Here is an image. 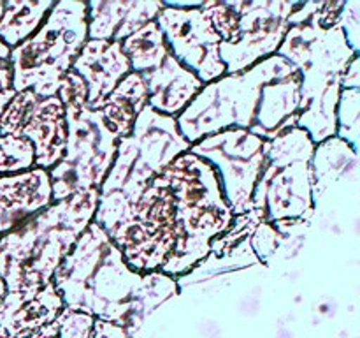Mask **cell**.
<instances>
[{"instance_id": "6da1fadb", "label": "cell", "mask_w": 360, "mask_h": 338, "mask_svg": "<svg viewBox=\"0 0 360 338\" xmlns=\"http://www.w3.org/2000/svg\"><path fill=\"white\" fill-rule=\"evenodd\" d=\"M232 222L217 171L185 151L148 183L108 236L134 271L178 278L210 256Z\"/></svg>"}, {"instance_id": "7a4b0ae2", "label": "cell", "mask_w": 360, "mask_h": 338, "mask_svg": "<svg viewBox=\"0 0 360 338\" xmlns=\"http://www.w3.org/2000/svg\"><path fill=\"white\" fill-rule=\"evenodd\" d=\"M67 308L88 312L120 326H137L148 313L178 294V278L139 273L109 236L90 222L53 277Z\"/></svg>"}, {"instance_id": "3957f363", "label": "cell", "mask_w": 360, "mask_h": 338, "mask_svg": "<svg viewBox=\"0 0 360 338\" xmlns=\"http://www.w3.org/2000/svg\"><path fill=\"white\" fill-rule=\"evenodd\" d=\"M320 2H301L288 18V32L278 56L301 73L297 127L315 144L336 136L341 77L357 53L350 48L340 23L323 27L316 11Z\"/></svg>"}, {"instance_id": "277c9868", "label": "cell", "mask_w": 360, "mask_h": 338, "mask_svg": "<svg viewBox=\"0 0 360 338\" xmlns=\"http://www.w3.org/2000/svg\"><path fill=\"white\" fill-rule=\"evenodd\" d=\"M97 204L98 190L74 194L0 236V278L7 294L28 303L53 284L55 271L94 222Z\"/></svg>"}, {"instance_id": "5b68a950", "label": "cell", "mask_w": 360, "mask_h": 338, "mask_svg": "<svg viewBox=\"0 0 360 338\" xmlns=\"http://www.w3.org/2000/svg\"><path fill=\"white\" fill-rule=\"evenodd\" d=\"M190 150L176 118L143 109L127 137H120L115 161L98 189L94 222L108 234L136 203L148 183L176 157Z\"/></svg>"}, {"instance_id": "8992f818", "label": "cell", "mask_w": 360, "mask_h": 338, "mask_svg": "<svg viewBox=\"0 0 360 338\" xmlns=\"http://www.w3.org/2000/svg\"><path fill=\"white\" fill-rule=\"evenodd\" d=\"M56 95L65 109L67 139L62 161L49 169L53 203L101 189L120 139L108 129L102 113L88 108L86 84L72 69L63 74Z\"/></svg>"}, {"instance_id": "52a82bcc", "label": "cell", "mask_w": 360, "mask_h": 338, "mask_svg": "<svg viewBox=\"0 0 360 338\" xmlns=\"http://www.w3.org/2000/svg\"><path fill=\"white\" fill-rule=\"evenodd\" d=\"M86 41V2H56L41 28L11 49L14 92L32 90L41 99L58 94L63 74L70 70Z\"/></svg>"}, {"instance_id": "ba28073f", "label": "cell", "mask_w": 360, "mask_h": 338, "mask_svg": "<svg viewBox=\"0 0 360 338\" xmlns=\"http://www.w3.org/2000/svg\"><path fill=\"white\" fill-rule=\"evenodd\" d=\"M295 70L297 69L290 62L273 55L243 73L225 74L204 84L202 90L176 118L179 132L192 146L202 137L221 130H250L259 111L264 84Z\"/></svg>"}, {"instance_id": "9c48e42d", "label": "cell", "mask_w": 360, "mask_h": 338, "mask_svg": "<svg viewBox=\"0 0 360 338\" xmlns=\"http://www.w3.org/2000/svg\"><path fill=\"white\" fill-rule=\"evenodd\" d=\"M313 151L315 143L299 127L264 141V165L250 204V210L259 213L264 224L295 218L311 220L315 215Z\"/></svg>"}, {"instance_id": "30bf717a", "label": "cell", "mask_w": 360, "mask_h": 338, "mask_svg": "<svg viewBox=\"0 0 360 338\" xmlns=\"http://www.w3.org/2000/svg\"><path fill=\"white\" fill-rule=\"evenodd\" d=\"M188 151L217 171L234 217L246 213L264 165L262 137L246 129H229L202 137Z\"/></svg>"}, {"instance_id": "8fae6325", "label": "cell", "mask_w": 360, "mask_h": 338, "mask_svg": "<svg viewBox=\"0 0 360 338\" xmlns=\"http://www.w3.org/2000/svg\"><path fill=\"white\" fill-rule=\"evenodd\" d=\"M301 2L287 0H234L238 30L220 44L225 74L243 73L255 63L276 55L288 32V18Z\"/></svg>"}, {"instance_id": "7c38bea8", "label": "cell", "mask_w": 360, "mask_h": 338, "mask_svg": "<svg viewBox=\"0 0 360 338\" xmlns=\"http://www.w3.org/2000/svg\"><path fill=\"white\" fill-rule=\"evenodd\" d=\"M0 136L27 139L34 148V168H55L67 139L65 109L58 95L41 99L32 90L14 95L0 115Z\"/></svg>"}, {"instance_id": "4fadbf2b", "label": "cell", "mask_w": 360, "mask_h": 338, "mask_svg": "<svg viewBox=\"0 0 360 338\" xmlns=\"http://www.w3.org/2000/svg\"><path fill=\"white\" fill-rule=\"evenodd\" d=\"M164 34L169 51L204 84L225 76L220 60L221 39L200 7L165 6L155 20Z\"/></svg>"}, {"instance_id": "5bb4252c", "label": "cell", "mask_w": 360, "mask_h": 338, "mask_svg": "<svg viewBox=\"0 0 360 338\" xmlns=\"http://www.w3.org/2000/svg\"><path fill=\"white\" fill-rule=\"evenodd\" d=\"M70 69L84 81L88 90V108L101 111L116 84L130 70V63L122 49V42L88 39Z\"/></svg>"}, {"instance_id": "9a60e30c", "label": "cell", "mask_w": 360, "mask_h": 338, "mask_svg": "<svg viewBox=\"0 0 360 338\" xmlns=\"http://www.w3.org/2000/svg\"><path fill=\"white\" fill-rule=\"evenodd\" d=\"M51 203V180L46 169L0 175V236L20 227Z\"/></svg>"}, {"instance_id": "2e32d148", "label": "cell", "mask_w": 360, "mask_h": 338, "mask_svg": "<svg viewBox=\"0 0 360 338\" xmlns=\"http://www.w3.org/2000/svg\"><path fill=\"white\" fill-rule=\"evenodd\" d=\"M88 39L123 42L150 21L157 20L164 0H90Z\"/></svg>"}, {"instance_id": "e0dca14e", "label": "cell", "mask_w": 360, "mask_h": 338, "mask_svg": "<svg viewBox=\"0 0 360 338\" xmlns=\"http://www.w3.org/2000/svg\"><path fill=\"white\" fill-rule=\"evenodd\" d=\"M146 83L148 106L162 115L178 118L186 106L202 90L204 83L169 51L153 70L141 74Z\"/></svg>"}, {"instance_id": "ac0fdd59", "label": "cell", "mask_w": 360, "mask_h": 338, "mask_svg": "<svg viewBox=\"0 0 360 338\" xmlns=\"http://www.w3.org/2000/svg\"><path fill=\"white\" fill-rule=\"evenodd\" d=\"M302 76L299 70L288 76L278 77L264 84L257 111L250 132L264 141L274 139L285 130L297 127L299 102H301Z\"/></svg>"}, {"instance_id": "d6986e66", "label": "cell", "mask_w": 360, "mask_h": 338, "mask_svg": "<svg viewBox=\"0 0 360 338\" xmlns=\"http://www.w3.org/2000/svg\"><path fill=\"white\" fill-rule=\"evenodd\" d=\"M313 206L330 190H347L359 183V151L338 136L315 144L313 151Z\"/></svg>"}, {"instance_id": "ffe728a7", "label": "cell", "mask_w": 360, "mask_h": 338, "mask_svg": "<svg viewBox=\"0 0 360 338\" xmlns=\"http://www.w3.org/2000/svg\"><path fill=\"white\" fill-rule=\"evenodd\" d=\"M148 106V90L143 76L129 73L102 104L101 113L105 125L118 137L132 132L137 116Z\"/></svg>"}, {"instance_id": "44dd1931", "label": "cell", "mask_w": 360, "mask_h": 338, "mask_svg": "<svg viewBox=\"0 0 360 338\" xmlns=\"http://www.w3.org/2000/svg\"><path fill=\"white\" fill-rule=\"evenodd\" d=\"M55 2L51 0H9L4 2L0 39L11 49L35 34Z\"/></svg>"}, {"instance_id": "7402d4cb", "label": "cell", "mask_w": 360, "mask_h": 338, "mask_svg": "<svg viewBox=\"0 0 360 338\" xmlns=\"http://www.w3.org/2000/svg\"><path fill=\"white\" fill-rule=\"evenodd\" d=\"M122 49L130 63V70L137 74H144L153 70L164 62L169 53V46L165 42L164 34L157 21H150L139 30L122 42Z\"/></svg>"}, {"instance_id": "603a6c76", "label": "cell", "mask_w": 360, "mask_h": 338, "mask_svg": "<svg viewBox=\"0 0 360 338\" xmlns=\"http://www.w3.org/2000/svg\"><path fill=\"white\" fill-rule=\"evenodd\" d=\"M360 92L359 88H347L341 90L340 102H338L336 136L347 141L355 151H359V136H360Z\"/></svg>"}, {"instance_id": "cb8c5ba5", "label": "cell", "mask_w": 360, "mask_h": 338, "mask_svg": "<svg viewBox=\"0 0 360 338\" xmlns=\"http://www.w3.org/2000/svg\"><path fill=\"white\" fill-rule=\"evenodd\" d=\"M34 168V148L27 139L0 136V175H16Z\"/></svg>"}, {"instance_id": "d4e9b609", "label": "cell", "mask_w": 360, "mask_h": 338, "mask_svg": "<svg viewBox=\"0 0 360 338\" xmlns=\"http://www.w3.org/2000/svg\"><path fill=\"white\" fill-rule=\"evenodd\" d=\"M340 27L347 37L348 44L359 53L360 49V2L359 0H348L345 2L343 9L340 13Z\"/></svg>"}, {"instance_id": "484cf974", "label": "cell", "mask_w": 360, "mask_h": 338, "mask_svg": "<svg viewBox=\"0 0 360 338\" xmlns=\"http://www.w3.org/2000/svg\"><path fill=\"white\" fill-rule=\"evenodd\" d=\"M16 95L13 88V65H11V48L0 39V115Z\"/></svg>"}, {"instance_id": "4316f807", "label": "cell", "mask_w": 360, "mask_h": 338, "mask_svg": "<svg viewBox=\"0 0 360 338\" xmlns=\"http://www.w3.org/2000/svg\"><path fill=\"white\" fill-rule=\"evenodd\" d=\"M360 87V70H359V53L350 60L348 67L345 69L343 77H341V90L347 88H359Z\"/></svg>"}, {"instance_id": "83f0119b", "label": "cell", "mask_w": 360, "mask_h": 338, "mask_svg": "<svg viewBox=\"0 0 360 338\" xmlns=\"http://www.w3.org/2000/svg\"><path fill=\"white\" fill-rule=\"evenodd\" d=\"M4 296H6V285H4L2 278H0V299H2Z\"/></svg>"}, {"instance_id": "f1b7e54d", "label": "cell", "mask_w": 360, "mask_h": 338, "mask_svg": "<svg viewBox=\"0 0 360 338\" xmlns=\"http://www.w3.org/2000/svg\"><path fill=\"white\" fill-rule=\"evenodd\" d=\"M2 13H4V2L0 0V18H2Z\"/></svg>"}]
</instances>
